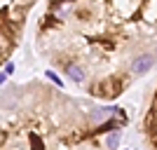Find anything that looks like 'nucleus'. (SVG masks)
Returning a JSON list of instances; mask_svg holds the SVG:
<instances>
[{"label":"nucleus","mask_w":157,"mask_h":150,"mask_svg":"<svg viewBox=\"0 0 157 150\" xmlns=\"http://www.w3.org/2000/svg\"><path fill=\"white\" fill-rule=\"evenodd\" d=\"M152 61H155V56H150V54H143V56H138V59L131 63V73H134V75H143V73L152 66Z\"/></svg>","instance_id":"f257e3e1"},{"label":"nucleus","mask_w":157,"mask_h":150,"mask_svg":"<svg viewBox=\"0 0 157 150\" xmlns=\"http://www.w3.org/2000/svg\"><path fill=\"white\" fill-rule=\"evenodd\" d=\"M117 145H120V131H113L110 136L105 138V148H108V150H115Z\"/></svg>","instance_id":"f03ea898"},{"label":"nucleus","mask_w":157,"mask_h":150,"mask_svg":"<svg viewBox=\"0 0 157 150\" xmlns=\"http://www.w3.org/2000/svg\"><path fill=\"white\" fill-rule=\"evenodd\" d=\"M68 75H71V80L80 82V80H82V68H80V66H68Z\"/></svg>","instance_id":"7ed1b4c3"},{"label":"nucleus","mask_w":157,"mask_h":150,"mask_svg":"<svg viewBox=\"0 0 157 150\" xmlns=\"http://www.w3.org/2000/svg\"><path fill=\"white\" fill-rule=\"evenodd\" d=\"M113 113H117V110H113V108H105V110H96V115H94V117H96V120H108Z\"/></svg>","instance_id":"20e7f679"},{"label":"nucleus","mask_w":157,"mask_h":150,"mask_svg":"<svg viewBox=\"0 0 157 150\" xmlns=\"http://www.w3.org/2000/svg\"><path fill=\"white\" fill-rule=\"evenodd\" d=\"M47 78L52 80L54 85H61V80H59V75H56V73H52V71H47Z\"/></svg>","instance_id":"39448f33"},{"label":"nucleus","mask_w":157,"mask_h":150,"mask_svg":"<svg viewBox=\"0 0 157 150\" xmlns=\"http://www.w3.org/2000/svg\"><path fill=\"white\" fill-rule=\"evenodd\" d=\"M12 71H14V63H5V71H2V73H5V75H10Z\"/></svg>","instance_id":"423d86ee"}]
</instances>
